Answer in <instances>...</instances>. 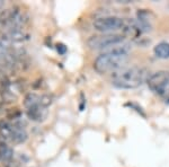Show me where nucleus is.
<instances>
[{
    "label": "nucleus",
    "instance_id": "1",
    "mask_svg": "<svg viewBox=\"0 0 169 167\" xmlns=\"http://www.w3.org/2000/svg\"><path fill=\"white\" fill-rule=\"evenodd\" d=\"M131 46L129 43H121L113 46L108 50H105L100 55H98L94 61V69L98 73H108L116 72L124 68V64L127 62L129 53Z\"/></svg>",
    "mask_w": 169,
    "mask_h": 167
},
{
    "label": "nucleus",
    "instance_id": "2",
    "mask_svg": "<svg viewBox=\"0 0 169 167\" xmlns=\"http://www.w3.org/2000/svg\"><path fill=\"white\" fill-rule=\"evenodd\" d=\"M148 80L147 71L140 67H127L114 72L112 84L119 89H135Z\"/></svg>",
    "mask_w": 169,
    "mask_h": 167
},
{
    "label": "nucleus",
    "instance_id": "3",
    "mask_svg": "<svg viewBox=\"0 0 169 167\" xmlns=\"http://www.w3.org/2000/svg\"><path fill=\"white\" fill-rule=\"evenodd\" d=\"M125 36L117 33H109V34H100L94 35L88 40V45L93 50H108L113 46L123 43Z\"/></svg>",
    "mask_w": 169,
    "mask_h": 167
},
{
    "label": "nucleus",
    "instance_id": "4",
    "mask_svg": "<svg viewBox=\"0 0 169 167\" xmlns=\"http://www.w3.org/2000/svg\"><path fill=\"white\" fill-rule=\"evenodd\" d=\"M93 25L96 31L103 34H109L125 28L126 23L123 18L117 16H105V17H99L95 19Z\"/></svg>",
    "mask_w": 169,
    "mask_h": 167
},
{
    "label": "nucleus",
    "instance_id": "5",
    "mask_svg": "<svg viewBox=\"0 0 169 167\" xmlns=\"http://www.w3.org/2000/svg\"><path fill=\"white\" fill-rule=\"evenodd\" d=\"M148 87L158 95H163L169 87V71L160 70L152 73L147 80Z\"/></svg>",
    "mask_w": 169,
    "mask_h": 167
},
{
    "label": "nucleus",
    "instance_id": "6",
    "mask_svg": "<svg viewBox=\"0 0 169 167\" xmlns=\"http://www.w3.org/2000/svg\"><path fill=\"white\" fill-rule=\"evenodd\" d=\"M27 115L33 121L41 122L45 120V117L47 115V107H45L42 103H38L27 109Z\"/></svg>",
    "mask_w": 169,
    "mask_h": 167
},
{
    "label": "nucleus",
    "instance_id": "7",
    "mask_svg": "<svg viewBox=\"0 0 169 167\" xmlns=\"http://www.w3.org/2000/svg\"><path fill=\"white\" fill-rule=\"evenodd\" d=\"M4 35H5L12 43H13V42H20V41H23V40H25L26 37H27V34H26L23 30H20V28H12V30H8Z\"/></svg>",
    "mask_w": 169,
    "mask_h": 167
},
{
    "label": "nucleus",
    "instance_id": "8",
    "mask_svg": "<svg viewBox=\"0 0 169 167\" xmlns=\"http://www.w3.org/2000/svg\"><path fill=\"white\" fill-rule=\"evenodd\" d=\"M153 52L157 58L169 59V43L168 42H160L155 46Z\"/></svg>",
    "mask_w": 169,
    "mask_h": 167
},
{
    "label": "nucleus",
    "instance_id": "9",
    "mask_svg": "<svg viewBox=\"0 0 169 167\" xmlns=\"http://www.w3.org/2000/svg\"><path fill=\"white\" fill-rule=\"evenodd\" d=\"M12 155H13V151L12 149L8 147H0V157L4 158V159H10L12 158Z\"/></svg>",
    "mask_w": 169,
    "mask_h": 167
},
{
    "label": "nucleus",
    "instance_id": "10",
    "mask_svg": "<svg viewBox=\"0 0 169 167\" xmlns=\"http://www.w3.org/2000/svg\"><path fill=\"white\" fill-rule=\"evenodd\" d=\"M10 44H12V42L7 39L5 35L0 36V50H6L10 46Z\"/></svg>",
    "mask_w": 169,
    "mask_h": 167
}]
</instances>
